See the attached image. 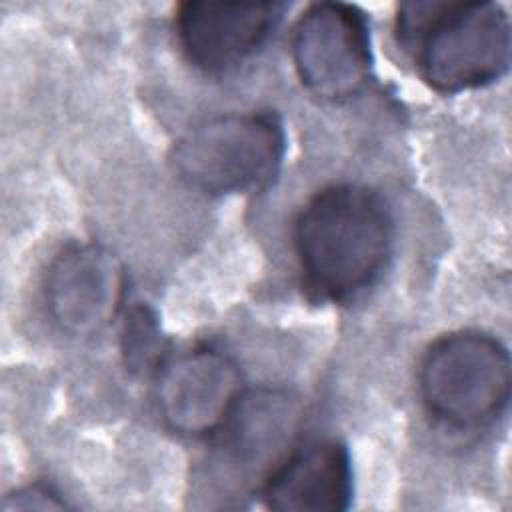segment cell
<instances>
[{
    "label": "cell",
    "instance_id": "1",
    "mask_svg": "<svg viewBox=\"0 0 512 512\" xmlns=\"http://www.w3.org/2000/svg\"><path fill=\"white\" fill-rule=\"evenodd\" d=\"M394 246V222L382 196L360 184L316 192L294 224V248L308 294L348 302L384 272Z\"/></svg>",
    "mask_w": 512,
    "mask_h": 512
},
{
    "label": "cell",
    "instance_id": "2",
    "mask_svg": "<svg viewBox=\"0 0 512 512\" xmlns=\"http://www.w3.org/2000/svg\"><path fill=\"white\" fill-rule=\"evenodd\" d=\"M396 38L440 94L500 80L510 66V20L498 2L416 0L398 6Z\"/></svg>",
    "mask_w": 512,
    "mask_h": 512
},
{
    "label": "cell",
    "instance_id": "3",
    "mask_svg": "<svg viewBox=\"0 0 512 512\" xmlns=\"http://www.w3.org/2000/svg\"><path fill=\"white\" fill-rule=\"evenodd\" d=\"M286 132L272 112H234L204 120L172 148V166L190 188L210 194L264 190L278 174Z\"/></svg>",
    "mask_w": 512,
    "mask_h": 512
},
{
    "label": "cell",
    "instance_id": "4",
    "mask_svg": "<svg viewBox=\"0 0 512 512\" xmlns=\"http://www.w3.org/2000/svg\"><path fill=\"white\" fill-rule=\"evenodd\" d=\"M426 410L458 430L494 422L510 398V356L506 346L480 330L450 332L426 350L420 374Z\"/></svg>",
    "mask_w": 512,
    "mask_h": 512
},
{
    "label": "cell",
    "instance_id": "5",
    "mask_svg": "<svg viewBox=\"0 0 512 512\" xmlns=\"http://www.w3.org/2000/svg\"><path fill=\"white\" fill-rule=\"evenodd\" d=\"M290 52L300 82L320 100L354 98L372 78L366 18L344 2L310 4L292 28Z\"/></svg>",
    "mask_w": 512,
    "mask_h": 512
},
{
    "label": "cell",
    "instance_id": "6",
    "mask_svg": "<svg viewBox=\"0 0 512 512\" xmlns=\"http://www.w3.org/2000/svg\"><path fill=\"white\" fill-rule=\"evenodd\" d=\"M156 396L170 430L194 438L216 434L244 396L242 372L228 354L196 346L162 364Z\"/></svg>",
    "mask_w": 512,
    "mask_h": 512
},
{
    "label": "cell",
    "instance_id": "7",
    "mask_svg": "<svg viewBox=\"0 0 512 512\" xmlns=\"http://www.w3.org/2000/svg\"><path fill=\"white\" fill-rule=\"evenodd\" d=\"M126 292V272L106 246L84 242L66 246L46 274V306L60 330L72 336H92L104 330L120 312Z\"/></svg>",
    "mask_w": 512,
    "mask_h": 512
},
{
    "label": "cell",
    "instance_id": "8",
    "mask_svg": "<svg viewBox=\"0 0 512 512\" xmlns=\"http://www.w3.org/2000/svg\"><path fill=\"white\" fill-rule=\"evenodd\" d=\"M284 10L280 2H186L176 12V36L196 68L226 72L264 46Z\"/></svg>",
    "mask_w": 512,
    "mask_h": 512
},
{
    "label": "cell",
    "instance_id": "9",
    "mask_svg": "<svg viewBox=\"0 0 512 512\" xmlns=\"http://www.w3.org/2000/svg\"><path fill=\"white\" fill-rule=\"evenodd\" d=\"M298 420L294 398L278 390L244 394L220 434L218 462L224 474L238 482L254 480L258 486L284 460Z\"/></svg>",
    "mask_w": 512,
    "mask_h": 512
},
{
    "label": "cell",
    "instance_id": "10",
    "mask_svg": "<svg viewBox=\"0 0 512 512\" xmlns=\"http://www.w3.org/2000/svg\"><path fill=\"white\" fill-rule=\"evenodd\" d=\"M260 496L270 510L338 512L352 500V462L338 440L292 450L264 480Z\"/></svg>",
    "mask_w": 512,
    "mask_h": 512
},
{
    "label": "cell",
    "instance_id": "11",
    "mask_svg": "<svg viewBox=\"0 0 512 512\" xmlns=\"http://www.w3.org/2000/svg\"><path fill=\"white\" fill-rule=\"evenodd\" d=\"M120 350L124 366L134 376L158 374L162 368L166 342L156 312L148 304H136L128 310L122 332Z\"/></svg>",
    "mask_w": 512,
    "mask_h": 512
},
{
    "label": "cell",
    "instance_id": "12",
    "mask_svg": "<svg viewBox=\"0 0 512 512\" xmlns=\"http://www.w3.org/2000/svg\"><path fill=\"white\" fill-rule=\"evenodd\" d=\"M68 508L66 500L48 484H28L14 492H10L4 502V512H20V510H62Z\"/></svg>",
    "mask_w": 512,
    "mask_h": 512
}]
</instances>
